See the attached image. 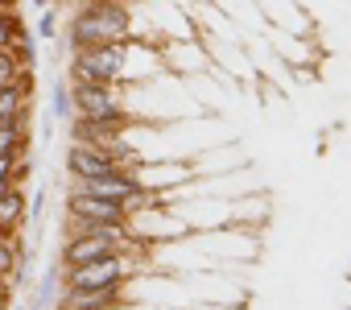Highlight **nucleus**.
Listing matches in <instances>:
<instances>
[{
	"mask_svg": "<svg viewBox=\"0 0 351 310\" xmlns=\"http://www.w3.org/2000/svg\"><path fill=\"white\" fill-rule=\"evenodd\" d=\"M132 38V13L124 0H99V5H79V13L66 25L71 54L87 46H108V42H128Z\"/></svg>",
	"mask_w": 351,
	"mask_h": 310,
	"instance_id": "1",
	"label": "nucleus"
},
{
	"mask_svg": "<svg viewBox=\"0 0 351 310\" xmlns=\"http://www.w3.org/2000/svg\"><path fill=\"white\" fill-rule=\"evenodd\" d=\"M141 54L136 42H108V46H87L71 54V83H128V67Z\"/></svg>",
	"mask_w": 351,
	"mask_h": 310,
	"instance_id": "2",
	"label": "nucleus"
},
{
	"mask_svg": "<svg viewBox=\"0 0 351 310\" xmlns=\"http://www.w3.org/2000/svg\"><path fill=\"white\" fill-rule=\"evenodd\" d=\"M112 170H136V153L120 141L112 145H83L75 141L66 149V174L71 178H99V174H112Z\"/></svg>",
	"mask_w": 351,
	"mask_h": 310,
	"instance_id": "3",
	"label": "nucleus"
},
{
	"mask_svg": "<svg viewBox=\"0 0 351 310\" xmlns=\"http://www.w3.org/2000/svg\"><path fill=\"white\" fill-rule=\"evenodd\" d=\"M128 273H132L128 252H112V257H99V261H87V265L66 269V289H104V285H124V277H128Z\"/></svg>",
	"mask_w": 351,
	"mask_h": 310,
	"instance_id": "4",
	"label": "nucleus"
},
{
	"mask_svg": "<svg viewBox=\"0 0 351 310\" xmlns=\"http://www.w3.org/2000/svg\"><path fill=\"white\" fill-rule=\"evenodd\" d=\"M71 99H75V116H87V120L128 116L120 87H112V83H71Z\"/></svg>",
	"mask_w": 351,
	"mask_h": 310,
	"instance_id": "5",
	"label": "nucleus"
},
{
	"mask_svg": "<svg viewBox=\"0 0 351 310\" xmlns=\"http://www.w3.org/2000/svg\"><path fill=\"white\" fill-rule=\"evenodd\" d=\"M66 215L75 219H95V224H128L132 211L116 199H95V195H83V191H71L66 199Z\"/></svg>",
	"mask_w": 351,
	"mask_h": 310,
	"instance_id": "6",
	"label": "nucleus"
},
{
	"mask_svg": "<svg viewBox=\"0 0 351 310\" xmlns=\"http://www.w3.org/2000/svg\"><path fill=\"white\" fill-rule=\"evenodd\" d=\"M136 240H104V236H71L66 248H62V265L75 269V265H87V261H99V257H112V252H128Z\"/></svg>",
	"mask_w": 351,
	"mask_h": 310,
	"instance_id": "7",
	"label": "nucleus"
},
{
	"mask_svg": "<svg viewBox=\"0 0 351 310\" xmlns=\"http://www.w3.org/2000/svg\"><path fill=\"white\" fill-rule=\"evenodd\" d=\"M128 132V116H112V120H87V116H75L71 124V136L83 141V145H112Z\"/></svg>",
	"mask_w": 351,
	"mask_h": 310,
	"instance_id": "8",
	"label": "nucleus"
},
{
	"mask_svg": "<svg viewBox=\"0 0 351 310\" xmlns=\"http://www.w3.org/2000/svg\"><path fill=\"white\" fill-rule=\"evenodd\" d=\"M124 298V285H104V289H66L58 310H116Z\"/></svg>",
	"mask_w": 351,
	"mask_h": 310,
	"instance_id": "9",
	"label": "nucleus"
},
{
	"mask_svg": "<svg viewBox=\"0 0 351 310\" xmlns=\"http://www.w3.org/2000/svg\"><path fill=\"white\" fill-rule=\"evenodd\" d=\"M25 95H29V83L0 91V124H25Z\"/></svg>",
	"mask_w": 351,
	"mask_h": 310,
	"instance_id": "10",
	"label": "nucleus"
},
{
	"mask_svg": "<svg viewBox=\"0 0 351 310\" xmlns=\"http://www.w3.org/2000/svg\"><path fill=\"white\" fill-rule=\"evenodd\" d=\"M0 228H5V232H21L25 228V199H21L17 187L0 199Z\"/></svg>",
	"mask_w": 351,
	"mask_h": 310,
	"instance_id": "11",
	"label": "nucleus"
},
{
	"mask_svg": "<svg viewBox=\"0 0 351 310\" xmlns=\"http://www.w3.org/2000/svg\"><path fill=\"white\" fill-rule=\"evenodd\" d=\"M50 120H75V99H71V83L58 79L50 87Z\"/></svg>",
	"mask_w": 351,
	"mask_h": 310,
	"instance_id": "12",
	"label": "nucleus"
},
{
	"mask_svg": "<svg viewBox=\"0 0 351 310\" xmlns=\"http://www.w3.org/2000/svg\"><path fill=\"white\" fill-rule=\"evenodd\" d=\"M58 273H62L58 265H50V269L42 273V285H38V298H34L38 310H50V306L58 302Z\"/></svg>",
	"mask_w": 351,
	"mask_h": 310,
	"instance_id": "13",
	"label": "nucleus"
},
{
	"mask_svg": "<svg viewBox=\"0 0 351 310\" xmlns=\"http://www.w3.org/2000/svg\"><path fill=\"white\" fill-rule=\"evenodd\" d=\"M17 83H25V67L17 62L13 50H0V91H5V87H17Z\"/></svg>",
	"mask_w": 351,
	"mask_h": 310,
	"instance_id": "14",
	"label": "nucleus"
},
{
	"mask_svg": "<svg viewBox=\"0 0 351 310\" xmlns=\"http://www.w3.org/2000/svg\"><path fill=\"white\" fill-rule=\"evenodd\" d=\"M21 149H25V124H0V153L21 158Z\"/></svg>",
	"mask_w": 351,
	"mask_h": 310,
	"instance_id": "15",
	"label": "nucleus"
},
{
	"mask_svg": "<svg viewBox=\"0 0 351 310\" xmlns=\"http://www.w3.org/2000/svg\"><path fill=\"white\" fill-rule=\"evenodd\" d=\"M17 34H21V17L17 13H0V50H13Z\"/></svg>",
	"mask_w": 351,
	"mask_h": 310,
	"instance_id": "16",
	"label": "nucleus"
},
{
	"mask_svg": "<svg viewBox=\"0 0 351 310\" xmlns=\"http://www.w3.org/2000/svg\"><path fill=\"white\" fill-rule=\"evenodd\" d=\"M54 34H58V13H54V9H42V17H38V38L50 42Z\"/></svg>",
	"mask_w": 351,
	"mask_h": 310,
	"instance_id": "17",
	"label": "nucleus"
},
{
	"mask_svg": "<svg viewBox=\"0 0 351 310\" xmlns=\"http://www.w3.org/2000/svg\"><path fill=\"white\" fill-rule=\"evenodd\" d=\"M42 215H46V191H34V199L25 207V224H42Z\"/></svg>",
	"mask_w": 351,
	"mask_h": 310,
	"instance_id": "18",
	"label": "nucleus"
},
{
	"mask_svg": "<svg viewBox=\"0 0 351 310\" xmlns=\"http://www.w3.org/2000/svg\"><path fill=\"white\" fill-rule=\"evenodd\" d=\"M21 170V158H13V153H0V178H17Z\"/></svg>",
	"mask_w": 351,
	"mask_h": 310,
	"instance_id": "19",
	"label": "nucleus"
},
{
	"mask_svg": "<svg viewBox=\"0 0 351 310\" xmlns=\"http://www.w3.org/2000/svg\"><path fill=\"white\" fill-rule=\"evenodd\" d=\"M13 182H17V178H0V199H5V195L13 191Z\"/></svg>",
	"mask_w": 351,
	"mask_h": 310,
	"instance_id": "20",
	"label": "nucleus"
},
{
	"mask_svg": "<svg viewBox=\"0 0 351 310\" xmlns=\"http://www.w3.org/2000/svg\"><path fill=\"white\" fill-rule=\"evenodd\" d=\"M34 5H38V9H50V5H54V0H34Z\"/></svg>",
	"mask_w": 351,
	"mask_h": 310,
	"instance_id": "21",
	"label": "nucleus"
},
{
	"mask_svg": "<svg viewBox=\"0 0 351 310\" xmlns=\"http://www.w3.org/2000/svg\"><path fill=\"white\" fill-rule=\"evenodd\" d=\"M13 310H38V306H34V302H29V306H13Z\"/></svg>",
	"mask_w": 351,
	"mask_h": 310,
	"instance_id": "22",
	"label": "nucleus"
}]
</instances>
